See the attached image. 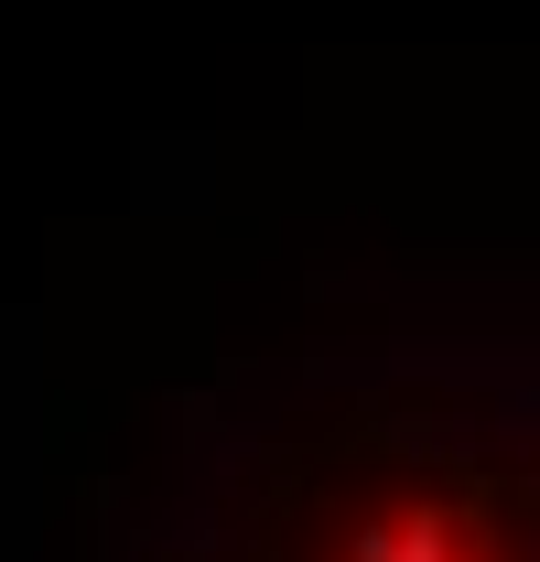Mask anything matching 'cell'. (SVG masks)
<instances>
[{
    "label": "cell",
    "mask_w": 540,
    "mask_h": 562,
    "mask_svg": "<svg viewBox=\"0 0 540 562\" xmlns=\"http://www.w3.org/2000/svg\"><path fill=\"white\" fill-rule=\"evenodd\" d=\"M346 562H530L486 508H443V497H410V508H379Z\"/></svg>",
    "instance_id": "1"
}]
</instances>
